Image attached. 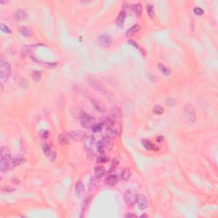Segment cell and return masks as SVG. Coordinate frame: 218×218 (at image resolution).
Masks as SVG:
<instances>
[{"mask_svg":"<svg viewBox=\"0 0 218 218\" xmlns=\"http://www.w3.org/2000/svg\"><path fill=\"white\" fill-rule=\"evenodd\" d=\"M11 155L10 149L7 147H1L0 150V169L2 172H6L12 168Z\"/></svg>","mask_w":218,"mask_h":218,"instance_id":"cell-1","label":"cell"},{"mask_svg":"<svg viewBox=\"0 0 218 218\" xmlns=\"http://www.w3.org/2000/svg\"><path fill=\"white\" fill-rule=\"evenodd\" d=\"M11 72V67L10 65L4 61H0V80L1 82H4L10 77Z\"/></svg>","mask_w":218,"mask_h":218,"instance_id":"cell-2","label":"cell"},{"mask_svg":"<svg viewBox=\"0 0 218 218\" xmlns=\"http://www.w3.org/2000/svg\"><path fill=\"white\" fill-rule=\"evenodd\" d=\"M87 82L88 84L92 87V88L95 89V90H97V91H99V92H105L106 91V88H105V86L102 84V83L101 82L100 80L97 78H95V77H93V76H89L87 77Z\"/></svg>","mask_w":218,"mask_h":218,"instance_id":"cell-3","label":"cell"},{"mask_svg":"<svg viewBox=\"0 0 218 218\" xmlns=\"http://www.w3.org/2000/svg\"><path fill=\"white\" fill-rule=\"evenodd\" d=\"M137 194H136V189L129 188L126 190L124 193V200L127 205H134L136 203L137 200Z\"/></svg>","mask_w":218,"mask_h":218,"instance_id":"cell-4","label":"cell"},{"mask_svg":"<svg viewBox=\"0 0 218 218\" xmlns=\"http://www.w3.org/2000/svg\"><path fill=\"white\" fill-rule=\"evenodd\" d=\"M81 125L83 127L89 129V128H92L95 124V118H93L92 116L88 115L84 112H83L82 116H81Z\"/></svg>","mask_w":218,"mask_h":218,"instance_id":"cell-5","label":"cell"},{"mask_svg":"<svg viewBox=\"0 0 218 218\" xmlns=\"http://www.w3.org/2000/svg\"><path fill=\"white\" fill-rule=\"evenodd\" d=\"M184 112L186 115V118L190 124H194L196 120V115H195V111L194 106L190 104H188L184 106Z\"/></svg>","mask_w":218,"mask_h":218,"instance_id":"cell-6","label":"cell"},{"mask_svg":"<svg viewBox=\"0 0 218 218\" xmlns=\"http://www.w3.org/2000/svg\"><path fill=\"white\" fill-rule=\"evenodd\" d=\"M42 147H43V151L44 154L47 156L48 158L50 159V160L51 162H53L56 159V153L53 151L52 149V147L50 143H47V142H44L43 145H42Z\"/></svg>","mask_w":218,"mask_h":218,"instance_id":"cell-7","label":"cell"},{"mask_svg":"<svg viewBox=\"0 0 218 218\" xmlns=\"http://www.w3.org/2000/svg\"><path fill=\"white\" fill-rule=\"evenodd\" d=\"M120 126L116 123H112L108 127H107V130H106V135L109 136L112 138H116L120 135Z\"/></svg>","mask_w":218,"mask_h":218,"instance_id":"cell-8","label":"cell"},{"mask_svg":"<svg viewBox=\"0 0 218 218\" xmlns=\"http://www.w3.org/2000/svg\"><path fill=\"white\" fill-rule=\"evenodd\" d=\"M97 42L99 44L101 47L106 48L111 45L112 44V38L107 34H102V35L99 36Z\"/></svg>","mask_w":218,"mask_h":218,"instance_id":"cell-9","label":"cell"},{"mask_svg":"<svg viewBox=\"0 0 218 218\" xmlns=\"http://www.w3.org/2000/svg\"><path fill=\"white\" fill-rule=\"evenodd\" d=\"M136 204H137V207L141 211L147 209L148 206V200H147V196L143 194L138 195L137 200H136Z\"/></svg>","mask_w":218,"mask_h":218,"instance_id":"cell-10","label":"cell"},{"mask_svg":"<svg viewBox=\"0 0 218 218\" xmlns=\"http://www.w3.org/2000/svg\"><path fill=\"white\" fill-rule=\"evenodd\" d=\"M69 136L71 137V140H74L76 142H80L85 136V133L80 131V130H73V131H70L68 132Z\"/></svg>","mask_w":218,"mask_h":218,"instance_id":"cell-11","label":"cell"},{"mask_svg":"<svg viewBox=\"0 0 218 218\" xmlns=\"http://www.w3.org/2000/svg\"><path fill=\"white\" fill-rule=\"evenodd\" d=\"M75 194H76L77 197L79 199H82L83 197H84L85 195V187L84 185L82 182H78L76 184V188H75Z\"/></svg>","mask_w":218,"mask_h":218,"instance_id":"cell-12","label":"cell"},{"mask_svg":"<svg viewBox=\"0 0 218 218\" xmlns=\"http://www.w3.org/2000/svg\"><path fill=\"white\" fill-rule=\"evenodd\" d=\"M70 140H71V137L69 136L68 132L61 134V135L58 136V138H57V141H58V142L61 145H67V144H69Z\"/></svg>","mask_w":218,"mask_h":218,"instance_id":"cell-13","label":"cell"},{"mask_svg":"<svg viewBox=\"0 0 218 218\" xmlns=\"http://www.w3.org/2000/svg\"><path fill=\"white\" fill-rule=\"evenodd\" d=\"M19 32H20V33L21 35L26 37V38H29V37L33 35V29L30 27H27V26H21V27H20Z\"/></svg>","mask_w":218,"mask_h":218,"instance_id":"cell-14","label":"cell"},{"mask_svg":"<svg viewBox=\"0 0 218 218\" xmlns=\"http://www.w3.org/2000/svg\"><path fill=\"white\" fill-rule=\"evenodd\" d=\"M142 145L147 151H158L159 150V147L155 146L153 142L148 140H142Z\"/></svg>","mask_w":218,"mask_h":218,"instance_id":"cell-15","label":"cell"},{"mask_svg":"<svg viewBox=\"0 0 218 218\" xmlns=\"http://www.w3.org/2000/svg\"><path fill=\"white\" fill-rule=\"evenodd\" d=\"M15 18H16V20L17 21H25L27 18V13H26V11L24 10L23 9H20V10H18L16 12Z\"/></svg>","mask_w":218,"mask_h":218,"instance_id":"cell-16","label":"cell"},{"mask_svg":"<svg viewBox=\"0 0 218 218\" xmlns=\"http://www.w3.org/2000/svg\"><path fill=\"white\" fill-rule=\"evenodd\" d=\"M102 143L104 144V146L106 147L107 150H112V147H113V141H112V137H110L109 136H105L103 140H102Z\"/></svg>","mask_w":218,"mask_h":218,"instance_id":"cell-17","label":"cell"},{"mask_svg":"<svg viewBox=\"0 0 218 218\" xmlns=\"http://www.w3.org/2000/svg\"><path fill=\"white\" fill-rule=\"evenodd\" d=\"M95 177L97 179H100L103 177L106 173V169L103 166H96L94 169Z\"/></svg>","mask_w":218,"mask_h":218,"instance_id":"cell-18","label":"cell"},{"mask_svg":"<svg viewBox=\"0 0 218 218\" xmlns=\"http://www.w3.org/2000/svg\"><path fill=\"white\" fill-rule=\"evenodd\" d=\"M25 161H26V159H24L23 156H20V155L15 156V157L11 159L12 168H13V167H16L18 165L23 164Z\"/></svg>","mask_w":218,"mask_h":218,"instance_id":"cell-19","label":"cell"},{"mask_svg":"<svg viewBox=\"0 0 218 218\" xmlns=\"http://www.w3.org/2000/svg\"><path fill=\"white\" fill-rule=\"evenodd\" d=\"M125 16H126V14L124 13L123 10L119 13V15L117 17L116 20V24L119 28H123L124 26V20H125Z\"/></svg>","mask_w":218,"mask_h":218,"instance_id":"cell-20","label":"cell"},{"mask_svg":"<svg viewBox=\"0 0 218 218\" xmlns=\"http://www.w3.org/2000/svg\"><path fill=\"white\" fill-rule=\"evenodd\" d=\"M141 29V27L139 25H134L133 27H131L130 29L126 32V36L127 37H131V36H134L136 34V33H138Z\"/></svg>","mask_w":218,"mask_h":218,"instance_id":"cell-21","label":"cell"},{"mask_svg":"<svg viewBox=\"0 0 218 218\" xmlns=\"http://www.w3.org/2000/svg\"><path fill=\"white\" fill-rule=\"evenodd\" d=\"M95 143V138L93 136H89L86 137L85 141H84V147L86 149H91L92 146L94 145Z\"/></svg>","mask_w":218,"mask_h":218,"instance_id":"cell-22","label":"cell"},{"mask_svg":"<svg viewBox=\"0 0 218 218\" xmlns=\"http://www.w3.org/2000/svg\"><path fill=\"white\" fill-rule=\"evenodd\" d=\"M158 67H159V71L161 72L165 76H170L171 74V71L170 68H168L167 67H165L164 64L162 63H159L158 64Z\"/></svg>","mask_w":218,"mask_h":218,"instance_id":"cell-23","label":"cell"},{"mask_svg":"<svg viewBox=\"0 0 218 218\" xmlns=\"http://www.w3.org/2000/svg\"><path fill=\"white\" fill-rule=\"evenodd\" d=\"M117 182H118V177L115 176V175H110V176H108V177L106 179V183H107L108 185H110V186L115 185Z\"/></svg>","mask_w":218,"mask_h":218,"instance_id":"cell-24","label":"cell"},{"mask_svg":"<svg viewBox=\"0 0 218 218\" xmlns=\"http://www.w3.org/2000/svg\"><path fill=\"white\" fill-rule=\"evenodd\" d=\"M132 10L134 11V13L136 14L137 16H141L142 14V4H136L132 5Z\"/></svg>","mask_w":218,"mask_h":218,"instance_id":"cell-25","label":"cell"},{"mask_svg":"<svg viewBox=\"0 0 218 218\" xmlns=\"http://www.w3.org/2000/svg\"><path fill=\"white\" fill-rule=\"evenodd\" d=\"M146 10H147V13L148 15V16L150 18H154L155 16V12H154V7H153V4H147V7H146Z\"/></svg>","mask_w":218,"mask_h":218,"instance_id":"cell-26","label":"cell"},{"mask_svg":"<svg viewBox=\"0 0 218 218\" xmlns=\"http://www.w3.org/2000/svg\"><path fill=\"white\" fill-rule=\"evenodd\" d=\"M121 177H122V179L124 180V181H129L130 179V177H131V172L129 169H124V171H122V173H121Z\"/></svg>","mask_w":218,"mask_h":218,"instance_id":"cell-27","label":"cell"},{"mask_svg":"<svg viewBox=\"0 0 218 218\" xmlns=\"http://www.w3.org/2000/svg\"><path fill=\"white\" fill-rule=\"evenodd\" d=\"M153 112L154 114H157V115H161V114H163L165 112V110L161 106L157 105V106H155L153 108Z\"/></svg>","mask_w":218,"mask_h":218,"instance_id":"cell-28","label":"cell"},{"mask_svg":"<svg viewBox=\"0 0 218 218\" xmlns=\"http://www.w3.org/2000/svg\"><path fill=\"white\" fill-rule=\"evenodd\" d=\"M33 79L36 81V82H38L42 78V72L39 71H35L33 72V75H32Z\"/></svg>","mask_w":218,"mask_h":218,"instance_id":"cell-29","label":"cell"},{"mask_svg":"<svg viewBox=\"0 0 218 218\" xmlns=\"http://www.w3.org/2000/svg\"><path fill=\"white\" fill-rule=\"evenodd\" d=\"M109 161V158L107 156H105V155H101V156H99L97 158V163L99 164H104V163H106Z\"/></svg>","mask_w":218,"mask_h":218,"instance_id":"cell-30","label":"cell"},{"mask_svg":"<svg viewBox=\"0 0 218 218\" xmlns=\"http://www.w3.org/2000/svg\"><path fill=\"white\" fill-rule=\"evenodd\" d=\"M96 149H97V152L100 153H104L105 152V146L102 142H98L96 144Z\"/></svg>","mask_w":218,"mask_h":218,"instance_id":"cell-31","label":"cell"},{"mask_svg":"<svg viewBox=\"0 0 218 218\" xmlns=\"http://www.w3.org/2000/svg\"><path fill=\"white\" fill-rule=\"evenodd\" d=\"M93 104H94V106L96 108V110H98L99 112H104L105 111V109H104V107L102 106V105L101 104L100 102H98V101H94L93 102H92Z\"/></svg>","mask_w":218,"mask_h":218,"instance_id":"cell-32","label":"cell"},{"mask_svg":"<svg viewBox=\"0 0 218 218\" xmlns=\"http://www.w3.org/2000/svg\"><path fill=\"white\" fill-rule=\"evenodd\" d=\"M0 29L1 31L3 32V33H7V34H10V33H11V30L6 25H4V23H1L0 25Z\"/></svg>","mask_w":218,"mask_h":218,"instance_id":"cell-33","label":"cell"},{"mask_svg":"<svg viewBox=\"0 0 218 218\" xmlns=\"http://www.w3.org/2000/svg\"><path fill=\"white\" fill-rule=\"evenodd\" d=\"M176 104H177V102H176V100L174 99V98H168L167 100H166V105L169 106H176Z\"/></svg>","mask_w":218,"mask_h":218,"instance_id":"cell-34","label":"cell"},{"mask_svg":"<svg viewBox=\"0 0 218 218\" xmlns=\"http://www.w3.org/2000/svg\"><path fill=\"white\" fill-rule=\"evenodd\" d=\"M92 129H93V131L95 132V133H98V132H100L101 130H102V124H95L92 127Z\"/></svg>","mask_w":218,"mask_h":218,"instance_id":"cell-35","label":"cell"},{"mask_svg":"<svg viewBox=\"0 0 218 218\" xmlns=\"http://www.w3.org/2000/svg\"><path fill=\"white\" fill-rule=\"evenodd\" d=\"M194 13L196 16H202L204 14V10L200 7H196L194 9Z\"/></svg>","mask_w":218,"mask_h":218,"instance_id":"cell-36","label":"cell"},{"mask_svg":"<svg viewBox=\"0 0 218 218\" xmlns=\"http://www.w3.org/2000/svg\"><path fill=\"white\" fill-rule=\"evenodd\" d=\"M49 135H50V133H49L48 130H42L40 131V136H41L43 139H47L48 137H49Z\"/></svg>","mask_w":218,"mask_h":218,"instance_id":"cell-37","label":"cell"},{"mask_svg":"<svg viewBox=\"0 0 218 218\" xmlns=\"http://www.w3.org/2000/svg\"><path fill=\"white\" fill-rule=\"evenodd\" d=\"M128 44H129L130 45H132L133 47H135L136 49H140V48H139V45H138V44H136V42L133 41V40H130H130L128 41Z\"/></svg>","mask_w":218,"mask_h":218,"instance_id":"cell-38","label":"cell"},{"mask_svg":"<svg viewBox=\"0 0 218 218\" xmlns=\"http://www.w3.org/2000/svg\"><path fill=\"white\" fill-rule=\"evenodd\" d=\"M164 136H157V138H156V140H157V142H161L162 141H164Z\"/></svg>","mask_w":218,"mask_h":218,"instance_id":"cell-39","label":"cell"},{"mask_svg":"<svg viewBox=\"0 0 218 218\" xmlns=\"http://www.w3.org/2000/svg\"><path fill=\"white\" fill-rule=\"evenodd\" d=\"M126 217L136 218V217H137V216H136V214H128V215H126Z\"/></svg>","mask_w":218,"mask_h":218,"instance_id":"cell-40","label":"cell"},{"mask_svg":"<svg viewBox=\"0 0 218 218\" xmlns=\"http://www.w3.org/2000/svg\"><path fill=\"white\" fill-rule=\"evenodd\" d=\"M147 217V215H142V216H141V217Z\"/></svg>","mask_w":218,"mask_h":218,"instance_id":"cell-41","label":"cell"}]
</instances>
